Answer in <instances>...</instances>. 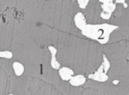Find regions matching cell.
I'll use <instances>...</instances> for the list:
<instances>
[{"label": "cell", "mask_w": 129, "mask_h": 95, "mask_svg": "<svg viewBox=\"0 0 129 95\" xmlns=\"http://www.w3.org/2000/svg\"><path fill=\"white\" fill-rule=\"evenodd\" d=\"M10 95H13V94H10Z\"/></svg>", "instance_id": "cell-4"}, {"label": "cell", "mask_w": 129, "mask_h": 95, "mask_svg": "<svg viewBox=\"0 0 129 95\" xmlns=\"http://www.w3.org/2000/svg\"><path fill=\"white\" fill-rule=\"evenodd\" d=\"M13 70L15 72V75L16 76H21L24 72V66L19 62H14L13 64Z\"/></svg>", "instance_id": "cell-1"}, {"label": "cell", "mask_w": 129, "mask_h": 95, "mask_svg": "<svg viewBox=\"0 0 129 95\" xmlns=\"http://www.w3.org/2000/svg\"><path fill=\"white\" fill-rule=\"evenodd\" d=\"M0 57L1 58H7V59H11L13 57V53L11 51H0Z\"/></svg>", "instance_id": "cell-3"}, {"label": "cell", "mask_w": 129, "mask_h": 95, "mask_svg": "<svg viewBox=\"0 0 129 95\" xmlns=\"http://www.w3.org/2000/svg\"><path fill=\"white\" fill-rule=\"evenodd\" d=\"M49 49H50V50L51 51V53H52V61H51V65H52V67H53L54 69H57L58 65H57V63H56V59H55V56H54V55L56 54V49H54L53 47H49Z\"/></svg>", "instance_id": "cell-2"}]
</instances>
